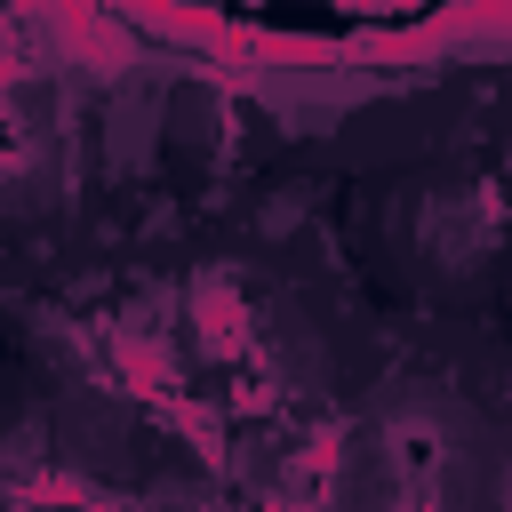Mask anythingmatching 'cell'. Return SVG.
Here are the masks:
<instances>
[{"label": "cell", "mask_w": 512, "mask_h": 512, "mask_svg": "<svg viewBox=\"0 0 512 512\" xmlns=\"http://www.w3.org/2000/svg\"><path fill=\"white\" fill-rule=\"evenodd\" d=\"M0 512H224V496L80 384H8Z\"/></svg>", "instance_id": "1"}, {"label": "cell", "mask_w": 512, "mask_h": 512, "mask_svg": "<svg viewBox=\"0 0 512 512\" xmlns=\"http://www.w3.org/2000/svg\"><path fill=\"white\" fill-rule=\"evenodd\" d=\"M480 408L440 376H384L360 408L320 424V512H480Z\"/></svg>", "instance_id": "2"}, {"label": "cell", "mask_w": 512, "mask_h": 512, "mask_svg": "<svg viewBox=\"0 0 512 512\" xmlns=\"http://www.w3.org/2000/svg\"><path fill=\"white\" fill-rule=\"evenodd\" d=\"M72 176V104L48 72L0 64V256L64 200Z\"/></svg>", "instance_id": "3"}, {"label": "cell", "mask_w": 512, "mask_h": 512, "mask_svg": "<svg viewBox=\"0 0 512 512\" xmlns=\"http://www.w3.org/2000/svg\"><path fill=\"white\" fill-rule=\"evenodd\" d=\"M480 512H512V424L488 432V480H480Z\"/></svg>", "instance_id": "4"}]
</instances>
